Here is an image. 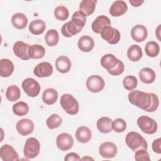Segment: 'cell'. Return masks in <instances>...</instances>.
<instances>
[{
    "label": "cell",
    "mask_w": 161,
    "mask_h": 161,
    "mask_svg": "<svg viewBox=\"0 0 161 161\" xmlns=\"http://www.w3.org/2000/svg\"><path fill=\"white\" fill-rule=\"evenodd\" d=\"M112 120L111 118L104 116L100 118L96 123L97 130L102 133H109L112 131Z\"/></svg>",
    "instance_id": "obj_27"
},
{
    "label": "cell",
    "mask_w": 161,
    "mask_h": 161,
    "mask_svg": "<svg viewBox=\"0 0 161 161\" xmlns=\"http://www.w3.org/2000/svg\"><path fill=\"white\" fill-rule=\"evenodd\" d=\"M137 84V79L133 75L126 76L123 80V87L128 91L134 90L136 87Z\"/></svg>",
    "instance_id": "obj_38"
},
{
    "label": "cell",
    "mask_w": 161,
    "mask_h": 161,
    "mask_svg": "<svg viewBox=\"0 0 161 161\" xmlns=\"http://www.w3.org/2000/svg\"><path fill=\"white\" fill-rule=\"evenodd\" d=\"M119 59H118L114 55L108 53L103 55L100 60L101 65L107 70V71L114 69L118 65Z\"/></svg>",
    "instance_id": "obj_19"
},
{
    "label": "cell",
    "mask_w": 161,
    "mask_h": 161,
    "mask_svg": "<svg viewBox=\"0 0 161 161\" xmlns=\"http://www.w3.org/2000/svg\"><path fill=\"white\" fill-rule=\"evenodd\" d=\"M128 97L131 104L144 111L147 110L152 103V96L150 93L145 92L139 90L130 92Z\"/></svg>",
    "instance_id": "obj_2"
},
{
    "label": "cell",
    "mask_w": 161,
    "mask_h": 161,
    "mask_svg": "<svg viewBox=\"0 0 161 161\" xmlns=\"http://www.w3.org/2000/svg\"><path fill=\"white\" fill-rule=\"evenodd\" d=\"M11 20L13 26L18 30L24 29L28 25L27 17L22 13H14L12 16Z\"/></svg>",
    "instance_id": "obj_24"
},
{
    "label": "cell",
    "mask_w": 161,
    "mask_h": 161,
    "mask_svg": "<svg viewBox=\"0 0 161 161\" xmlns=\"http://www.w3.org/2000/svg\"><path fill=\"white\" fill-rule=\"evenodd\" d=\"M145 52L148 57H155L158 55L160 52L159 45L154 41H150L145 47Z\"/></svg>",
    "instance_id": "obj_35"
},
{
    "label": "cell",
    "mask_w": 161,
    "mask_h": 161,
    "mask_svg": "<svg viewBox=\"0 0 161 161\" xmlns=\"http://www.w3.org/2000/svg\"><path fill=\"white\" fill-rule=\"evenodd\" d=\"M16 128L19 134L26 136L31 134L34 130V123L28 118H23L17 122Z\"/></svg>",
    "instance_id": "obj_15"
},
{
    "label": "cell",
    "mask_w": 161,
    "mask_h": 161,
    "mask_svg": "<svg viewBox=\"0 0 161 161\" xmlns=\"http://www.w3.org/2000/svg\"><path fill=\"white\" fill-rule=\"evenodd\" d=\"M53 67L50 63L42 62L38 64L33 69V74L38 77H48L53 73Z\"/></svg>",
    "instance_id": "obj_14"
},
{
    "label": "cell",
    "mask_w": 161,
    "mask_h": 161,
    "mask_svg": "<svg viewBox=\"0 0 161 161\" xmlns=\"http://www.w3.org/2000/svg\"><path fill=\"white\" fill-rule=\"evenodd\" d=\"M100 34L102 38L111 45L118 43L121 38L119 31L111 26H106L103 28Z\"/></svg>",
    "instance_id": "obj_8"
},
{
    "label": "cell",
    "mask_w": 161,
    "mask_h": 161,
    "mask_svg": "<svg viewBox=\"0 0 161 161\" xmlns=\"http://www.w3.org/2000/svg\"><path fill=\"white\" fill-rule=\"evenodd\" d=\"M155 77V71L148 67L143 68L139 72V79L145 84H151L153 82Z\"/></svg>",
    "instance_id": "obj_25"
},
{
    "label": "cell",
    "mask_w": 161,
    "mask_h": 161,
    "mask_svg": "<svg viewBox=\"0 0 161 161\" xmlns=\"http://www.w3.org/2000/svg\"><path fill=\"white\" fill-rule=\"evenodd\" d=\"M29 111V106L28 104L23 101H19L13 106V113L18 116H25Z\"/></svg>",
    "instance_id": "obj_34"
},
{
    "label": "cell",
    "mask_w": 161,
    "mask_h": 161,
    "mask_svg": "<svg viewBox=\"0 0 161 161\" xmlns=\"http://www.w3.org/2000/svg\"><path fill=\"white\" fill-rule=\"evenodd\" d=\"M64 160L66 161H70V160H80V158L79 157V155L75 153V152H70L67 153L65 158Z\"/></svg>",
    "instance_id": "obj_44"
},
{
    "label": "cell",
    "mask_w": 161,
    "mask_h": 161,
    "mask_svg": "<svg viewBox=\"0 0 161 161\" xmlns=\"http://www.w3.org/2000/svg\"><path fill=\"white\" fill-rule=\"evenodd\" d=\"M86 23V16L80 11H75L73 13L71 20L62 26L61 28L62 33L65 37H72L83 29Z\"/></svg>",
    "instance_id": "obj_1"
},
{
    "label": "cell",
    "mask_w": 161,
    "mask_h": 161,
    "mask_svg": "<svg viewBox=\"0 0 161 161\" xmlns=\"http://www.w3.org/2000/svg\"><path fill=\"white\" fill-rule=\"evenodd\" d=\"M45 40L47 45L49 47L57 45L59 40V35L57 31L54 29L49 30L45 34Z\"/></svg>",
    "instance_id": "obj_33"
},
{
    "label": "cell",
    "mask_w": 161,
    "mask_h": 161,
    "mask_svg": "<svg viewBox=\"0 0 161 161\" xmlns=\"http://www.w3.org/2000/svg\"><path fill=\"white\" fill-rule=\"evenodd\" d=\"M143 56L141 47L138 45H131L127 50V57L132 62L140 60Z\"/></svg>",
    "instance_id": "obj_30"
},
{
    "label": "cell",
    "mask_w": 161,
    "mask_h": 161,
    "mask_svg": "<svg viewBox=\"0 0 161 161\" xmlns=\"http://www.w3.org/2000/svg\"><path fill=\"white\" fill-rule=\"evenodd\" d=\"M14 65L9 59L2 58L0 60V75L2 77H8L13 72Z\"/></svg>",
    "instance_id": "obj_23"
},
{
    "label": "cell",
    "mask_w": 161,
    "mask_h": 161,
    "mask_svg": "<svg viewBox=\"0 0 161 161\" xmlns=\"http://www.w3.org/2000/svg\"><path fill=\"white\" fill-rule=\"evenodd\" d=\"M0 157L3 161L19 160L18 153L11 145L8 144H5L1 147Z\"/></svg>",
    "instance_id": "obj_12"
},
{
    "label": "cell",
    "mask_w": 161,
    "mask_h": 161,
    "mask_svg": "<svg viewBox=\"0 0 161 161\" xmlns=\"http://www.w3.org/2000/svg\"><path fill=\"white\" fill-rule=\"evenodd\" d=\"M29 47L30 45L28 43L22 41H17L13 45V50L17 57L23 60H28L30 58L28 53Z\"/></svg>",
    "instance_id": "obj_13"
},
{
    "label": "cell",
    "mask_w": 161,
    "mask_h": 161,
    "mask_svg": "<svg viewBox=\"0 0 161 161\" xmlns=\"http://www.w3.org/2000/svg\"><path fill=\"white\" fill-rule=\"evenodd\" d=\"M62 123V118L57 114H53L50 115L46 120V125L47 127L53 130L59 127Z\"/></svg>",
    "instance_id": "obj_36"
},
{
    "label": "cell",
    "mask_w": 161,
    "mask_h": 161,
    "mask_svg": "<svg viewBox=\"0 0 161 161\" xmlns=\"http://www.w3.org/2000/svg\"><path fill=\"white\" fill-rule=\"evenodd\" d=\"M69 10L64 6H58L54 9V16L58 20L65 21L69 18Z\"/></svg>",
    "instance_id": "obj_37"
},
{
    "label": "cell",
    "mask_w": 161,
    "mask_h": 161,
    "mask_svg": "<svg viewBox=\"0 0 161 161\" xmlns=\"http://www.w3.org/2000/svg\"><path fill=\"white\" fill-rule=\"evenodd\" d=\"M135 159L138 161H150V158L149 153L147 152V150L140 149L135 152Z\"/></svg>",
    "instance_id": "obj_40"
},
{
    "label": "cell",
    "mask_w": 161,
    "mask_h": 161,
    "mask_svg": "<svg viewBox=\"0 0 161 161\" xmlns=\"http://www.w3.org/2000/svg\"><path fill=\"white\" fill-rule=\"evenodd\" d=\"M58 92L53 88L46 89L42 94V100L44 103L48 105L53 104L57 100Z\"/></svg>",
    "instance_id": "obj_28"
},
{
    "label": "cell",
    "mask_w": 161,
    "mask_h": 161,
    "mask_svg": "<svg viewBox=\"0 0 161 161\" xmlns=\"http://www.w3.org/2000/svg\"><path fill=\"white\" fill-rule=\"evenodd\" d=\"M86 84L87 89L90 92L97 93L104 89L105 82L101 76L98 75H92L87 79Z\"/></svg>",
    "instance_id": "obj_9"
},
{
    "label": "cell",
    "mask_w": 161,
    "mask_h": 161,
    "mask_svg": "<svg viewBox=\"0 0 161 161\" xmlns=\"http://www.w3.org/2000/svg\"><path fill=\"white\" fill-rule=\"evenodd\" d=\"M124 69H125L124 64L123 63V62H121L120 60H119L118 64L116 65V67L114 69H113L111 70H109L108 72L111 75L117 76V75H121V74H123V72H124Z\"/></svg>",
    "instance_id": "obj_41"
},
{
    "label": "cell",
    "mask_w": 161,
    "mask_h": 161,
    "mask_svg": "<svg viewBox=\"0 0 161 161\" xmlns=\"http://www.w3.org/2000/svg\"><path fill=\"white\" fill-rule=\"evenodd\" d=\"M152 148L154 152L157 153H161V138H158L153 140L152 144Z\"/></svg>",
    "instance_id": "obj_43"
},
{
    "label": "cell",
    "mask_w": 161,
    "mask_h": 161,
    "mask_svg": "<svg viewBox=\"0 0 161 161\" xmlns=\"http://www.w3.org/2000/svg\"><path fill=\"white\" fill-rule=\"evenodd\" d=\"M75 138L77 140L82 143H86L90 141L92 137L91 130L85 126L79 127L75 131Z\"/></svg>",
    "instance_id": "obj_22"
},
{
    "label": "cell",
    "mask_w": 161,
    "mask_h": 161,
    "mask_svg": "<svg viewBox=\"0 0 161 161\" xmlns=\"http://www.w3.org/2000/svg\"><path fill=\"white\" fill-rule=\"evenodd\" d=\"M80 160H94L93 158H91V157H88V156H87V157H83L82 158H80Z\"/></svg>",
    "instance_id": "obj_47"
},
{
    "label": "cell",
    "mask_w": 161,
    "mask_h": 161,
    "mask_svg": "<svg viewBox=\"0 0 161 161\" xmlns=\"http://www.w3.org/2000/svg\"><path fill=\"white\" fill-rule=\"evenodd\" d=\"M150 95L152 96V103H151L150 108L147 110L145 111L149 112V113L153 112V111H156L159 105V101H158V96L155 94L152 93V92L150 93Z\"/></svg>",
    "instance_id": "obj_42"
},
{
    "label": "cell",
    "mask_w": 161,
    "mask_h": 161,
    "mask_svg": "<svg viewBox=\"0 0 161 161\" xmlns=\"http://www.w3.org/2000/svg\"><path fill=\"white\" fill-rule=\"evenodd\" d=\"M137 125L141 131L148 135L155 133L158 128L156 121L145 115L141 116L138 118Z\"/></svg>",
    "instance_id": "obj_5"
},
{
    "label": "cell",
    "mask_w": 161,
    "mask_h": 161,
    "mask_svg": "<svg viewBox=\"0 0 161 161\" xmlns=\"http://www.w3.org/2000/svg\"><path fill=\"white\" fill-rule=\"evenodd\" d=\"M126 145L133 152L140 149L147 150L148 144L146 140L138 132L130 131L127 133L125 137Z\"/></svg>",
    "instance_id": "obj_3"
},
{
    "label": "cell",
    "mask_w": 161,
    "mask_h": 161,
    "mask_svg": "<svg viewBox=\"0 0 161 161\" xmlns=\"http://www.w3.org/2000/svg\"><path fill=\"white\" fill-rule=\"evenodd\" d=\"M97 1L82 0L79 5V11L86 16L92 14L95 10Z\"/></svg>",
    "instance_id": "obj_26"
},
{
    "label": "cell",
    "mask_w": 161,
    "mask_h": 161,
    "mask_svg": "<svg viewBox=\"0 0 161 161\" xmlns=\"http://www.w3.org/2000/svg\"><path fill=\"white\" fill-rule=\"evenodd\" d=\"M28 28L32 34L38 35L44 32L46 28V25L45 21L42 19H35L30 23Z\"/></svg>",
    "instance_id": "obj_29"
},
{
    "label": "cell",
    "mask_w": 161,
    "mask_h": 161,
    "mask_svg": "<svg viewBox=\"0 0 161 161\" xmlns=\"http://www.w3.org/2000/svg\"><path fill=\"white\" fill-rule=\"evenodd\" d=\"M28 53L30 58L40 59L44 57L45 54V49L42 45L34 44L30 46Z\"/></svg>",
    "instance_id": "obj_31"
},
{
    "label": "cell",
    "mask_w": 161,
    "mask_h": 161,
    "mask_svg": "<svg viewBox=\"0 0 161 161\" xmlns=\"http://www.w3.org/2000/svg\"><path fill=\"white\" fill-rule=\"evenodd\" d=\"M147 29L143 25H137L131 28V36L135 42H141L144 41L147 38Z\"/></svg>",
    "instance_id": "obj_17"
},
{
    "label": "cell",
    "mask_w": 161,
    "mask_h": 161,
    "mask_svg": "<svg viewBox=\"0 0 161 161\" xmlns=\"http://www.w3.org/2000/svg\"><path fill=\"white\" fill-rule=\"evenodd\" d=\"M155 34H156V36H157V38H158V40L160 41V25H159L158 26V27L157 28L156 31H155Z\"/></svg>",
    "instance_id": "obj_46"
},
{
    "label": "cell",
    "mask_w": 161,
    "mask_h": 161,
    "mask_svg": "<svg viewBox=\"0 0 161 161\" xmlns=\"http://www.w3.org/2000/svg\"><path fill=\"white\" fill-rule=\"evenodd\" d=\"M77 46L79 49L82 52H91L94 47V39L90 36L84 35L79 39Z\"/></svg>",
    "instance_id": "obj_21"
},
{
    "label": "cell",
    "mask_w": 161,
    "mask_h": 161,
    "mask_svg": "<svg viewBox=\"0 0 161 161\" xmlns=\"http://www.w3.org/2000/svg\"><path fill=\"white\" fill-rule=\"evenodd\" d=\"M21 86L23 91L29 97H36L40 92L41 87L40 84L31 77L25 79L22 82Z\"/></svg>",
    "instance_id": "obj_7"
},
{
    "label": "cell",
    "mask_w": 161,
    "mask_h": 161,
    "mask_svg": "<svg viewBox=\"0 0 161 161\" xmlns=\"http://www.w3.org/2000/svg\"><path fill=\"white\" fill-rule=\"evenodd\" d=\"M55 67L59 72L62 74L67 73L71 69V61L69 57L65 55H61L57 58Z\"/></svg>",
    "instance_id": "obj_20"
},
{
    "label": "cell",
    "mask_w": 161,
    "mask_h": 161,
    "mask_svg": "<svg viewBox=\"0 0 161 161\" xmlns=\"http://www.w3.org/2000/svg\"><path fill=\"white\" fill-rule=\"evenodd\" d=\"M56 144L60 150L67 151L72 147L74 145V139L70 134L62 133L57 136L56 138Z\"/></svg>",
    "instance_id": "obj_11"
},
{
    "label": "cell",
    "mask_w": 161,
    "mask_h": 161,
    "mask_svg": "<svg viewBox=\"0 0 161 161\" xmlns=\"http://www.w3.org/2000/svg\"><path fill=\"white\" fill-rule=\"evenodd\" d=\"M129 3L131 4V6H134V7H138L140 6H141L143 3L144 1L143 0H137V1H135V0H130Z\"/></svg>",
    "instance_id": "obj_45"
},
{
    "label": "cell",
    "mask_w": 161,
    "mask_h": 161,
    "mask_svg": "<svg viewBox=\"0 0 161 161\" xmlns=\"http://www.w3.org/2000/svg\"><path fill=\"white\" fill-rule=\"evenodd\" d=\"M118 148L116 145L110 142H106L101 143L99 147L100 155L105 158H112L116 156Z\"/></svg>",
    "instance_id": "obj_10"
},
{
    "label": "cell",
    "mask_w": 161,
    "mask_h": 161,
    "mask_svg": "<svg viewBox=\"0 0 161 161\" xmlns=\"http://www.w3.org/2000/svg\"><path fill=\"white\" fill-rule=\"evenodd\" d=\"M128 9V6L124 1H116L110 7L109 14L113 17L123 15Z\"/></svg>",
    "instance_id": "obj_16"
},
{
    "label": "cell",
    "mask_w": 161,
    "mask_h": 161,
    "mask_svg": "<svg viewBox=\"0 0 161 161\" xmlns=\"http://www.w3.org/2000/svg\"><path fill=\"white\" fill-rule=\"evenodd\" d=\"M112 130L115 132L121 133L123 132L126 128V123L122 118H116L112 121Z\"/></svg>",
    "instance_id": "obj_39"
},
{
    "label": "cell",
    "mask_w": 161,
    "mask_h": 161,
    "mask_svg": "<svg viewBox=\"0 0 161 161\" xmlns=\"http://www.w3.org/2000/svg\"><path fill=\"white\" fill-rule=\"evenodd\" d=\"M21 96V92L19 87L16 85H11L8 87L6 91V97L11 102H14L18 100Z\"/></svg>",
    "instance_id": "obj_32"
},
{
    "label": "cell",
    "mask_w": 161,
    "mask_h": 161,
    "mask_svg": "<svg viewBox=\"0 0 161 161\" xmlns=\"http://www.w3.org/2000/svg\"><path fill=\"white\" fill-rule=\"evenodd\" d=\"M60 103L67 114L75 115L78 113L79 104L77 100L72 94H64L60 97Z\"/></svg>",
    "instance_id": "obj_4"
},
{
    "label": "cell",
    "mask_w": 161,
    "mask_h": 161,
    "mask_svg": "<svg viewBox=\"0 0 161 161\" xmlns=\"http://www.w3.org/2000/svg\"><path fill=\"white\" fill-rule=\"evenodd\" d=\"M106 26H111L109 18L105 15H100L92 22L91 28L94 33L99 34L101 33L103 28Z\"/></svg>",
    "instance_id": "obj_18"
},
{
    "label": "cell",
    "mask_w": 161,
    "mask_h": 161,
    "mask_svg": "<svg viewBox=\"0 0 161 161\" xmlns=\"http://www.w3.org/2000/svg\"><path fill=\"white\" fill-rule=\"evenodd\" d=\"M40 150V143L36 138L30 137L26 140L23 148V154L25 158L28 159L35 158L39 154Z\"/></svg>",
    "instance_id": "obj_6"
}]
</instances>
